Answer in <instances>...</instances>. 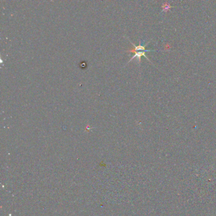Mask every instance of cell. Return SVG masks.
Returning a JSON list of instances; mask_svg holds the SVG:
<instances>
[{
  "label": "cell",
  "mask_w": 216,
  "mask_h": 216,
  "mask_svg": "<svg viewBox=\"0 0 216 216\" xmlns=\"http://www.w3.org/2000/svg\"><path fill=\"white\" fill-rule=\"evenodd\" d=\"M150 51H155V50H146V51H133L132 49L131 50H128L126 51V52H129V53H135V55H134L131 58V59L129 61V63L131 62V61L133 59H135V58H137L138 60V63L140 65V63H141V56H145V58H146V59L147 60H148L151 63H152L150 60L148 58V57L146 56L145 55V53L146 52H150Z\"/></svg>",
  "instance_id": "cell-1"
}]
</instances>
